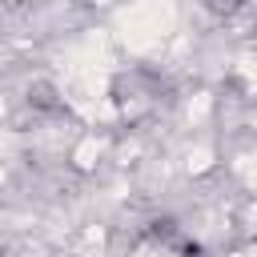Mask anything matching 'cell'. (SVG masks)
Returning <instances> with one entry per match:
<instances>
[{"label": "cell", "mask_w": 257, "mask_h": 257, "mask_svg": "<svg viewBox=\"0 0 257 257\" xmlns=\"http://www.w3.org/2000/svg\"><path fill=\"white\" fill-rule=\"evenodd\" d=\"M28 108H36V112H64V100L56 96V88L52 84H32L28 88Z\"/></svg>", "instance_id": "cell-1"}, {"label": "cell", "mask_w": 257, "mask_h": 257, "mask_svg": "<svg viewBox=\"0 0 257 257\" xmlns=\"http://www.w3.org/2000/svg\"><path fill=\"white\" fill-rule=\"evenodd\" d=\"M149 237H153L157 245H173V241H177V221H169V217L153 221V225H149Z\"/></svg>", "instance_id": "cell-2"}, {"label": "cell", "mask_w": 257, "mask_h": 257, "mask_svg": "<svg viewBox=\"0 0 257 257\" xmlns=\"http://www.w3.org/2000/svg\"><path fill=\"white\" fill-rule=\"evenodd\" d=\"M241 4H245V0H205V8H209L213 16H233Z\"/></svg>", "instance_id": "cell-3"}]
</instances>
